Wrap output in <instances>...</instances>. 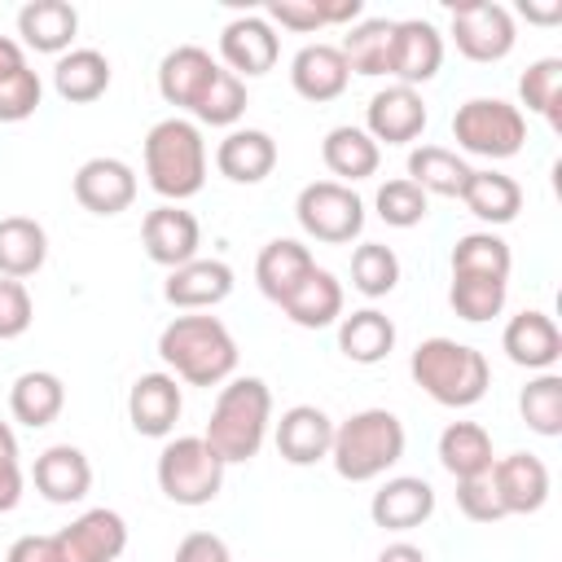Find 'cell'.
Listing matches in <instances>:
<instances>
[{
	"label": "cell",
	"instance_id": "obj_1",
	"mask_svg": "<svg viewBox=\"0 0 562 562\" xmlns=\"http://www.w3.org/2000/svg\"><path fill=\"white\" fill-rule=\"evenodd\" d=\"M158 356L171 369V378L189 386H220L237 369V342L220 316L184 312L162 325L158 334Z\"/></svg>",
	"mask_w": 562,
	"mask_h": 562
},
{
	"label": "cell",
	"instance_id": "obj_2",
	"mask_svg": "<svg viewBox=\"0 0 562 562\" xmlns=\"http://www.w3.org/2000/svg\"><path fill=\"white\" fill-rule=\"evenodd\" d=\"M268 422H272L268 382L263 378H228V386H220V395H215L202 439L211 443V452L224 465H237V461L259 457V448L268 439Z\"/></svg>",
	"mask_w": 562,
	"mask_h": 562
},
{
	"label": "cell",
	"instance_id": "obj_3",
	"mask_svg": "<svg viewBox=\"0 0 562 562\" xmlns=\"http://www.w3.org/2000/svg\"><path fill=\"white\" fill-rule=\"evenodd\" d=\"M408 373L443 408H470L492 386L487 356L457 338H422L408 356Z\"/></svg>",
	"mask_w": 562,
	"mask_h": 562
},
{
	"label": "cell",
	"instance_id": "obj_4",
	"mask_svg": "<svg viewBox=\"0 0 562 562\" xmlns=\"http://www.w3.org/2000/svg\"><path fill=\"white\" fill-rule=\"evenodd\" d=\"M145 180L158 198L184 202L206 184V140L193 119H158L145 132Z\"/></svg>",
	"mask_w": 562,
	"mask_h": 562
},
{
	"label": "cell",
	"instance_id": "obj_5",
	"mask_svg": "<svg viewBox=\"0 0 562 562\" xmlns=\"http://www.w3.org/2000/svg\"><path fill=\"white\" fill-rule=\"evenodd\" d=\"M404 422L391 408H360L347 422L334 426V443H329V461L338 470V479L347 483H369L382 479L400 457H404Z\"/></svg>",
	"mask_w": 562,
	"mask_h": 562
},
{
	"label": "cell",
	"instance_id": "obj_6",
	"mask_svg": "<svg viewBox=\"0 0 562 562\" xmlns=\"http://www.w3.org/2000/svg\"><path fill=\"white\" fill-rule=\"evenodd\" d=\"M452 140L474 154V158H514L527 140V119L518 105L501 101V97H474L465 105H457L452 114Z\"/></svg>",
	"mask_w": 562,
	"mask_h": 562
},
{
	"label": "cell",
	"instance_id": "obj_7",
	"mask_svg": "<svg viewBox=\"0 0 562 562\" xmlns=\"http://www.w3.org/2000/svg\"><path fill=\"white\" fill-rule=\"evenodd\" d=\"M158 487L176 505H211L224 487V461L202 435H180L158 452Z\"/></svg>",
	"mask_w": 562,
	"mask_h": 562
},
{
	"label": "cell",
	"instance_id": "obj_8",
	"mask_svg": "<svg viewBox=\"0 0 562 562\" xmlns=\"http://www.w3.org/2000/svg\"><path fill=\"white\" fill-rule=\"evenodd\" d=\"M294 220H299V228H303L312 241L342 246V241L360 237V228H364V202H360V193H356L351 184L312 180V184L299 189Z\"/></svg>",
	"mask_w": 562,
	"mask_h": 562
},
{
	"label": "cell",
	"instance_id": "obj_9",
	"mask_svg": "<svg viewBox=\"0 0 562 562\" xmlns=\"http://www.w3.org/2000/svg\"><path fill=\"white\" fill-rule=\"evenodd\" d=\"M514 13L496 0H461L452 4V44L470 61H501L514 53Z\"/></svg>",
	"mask_w": 562,
	"mask_h": 562
},
{
	"label": "cell",
	"instance_id": "obj_10",
	"mask_svg": "<svg viewBox=\"0 0 562 562\" xmlns=\"http://www.w3.org/2000/svg\"><path fill=\"white\" fill-rule=\"evenodd\" d=\"M57 562H114L127 549V522L114 509H88L53 536Z\"/></svg>",
	"mask_w": 562,
	"mask_h": 562
},
{
	"label": "cell",
	"instance_id": "obj_11",
	"mask_svg": "<svg viewBox=\"0 0 562 562\" xmlns=\"http://www.w3.org/2000/svg\"><path fill=\"white\" fill-rule=\"evenodd\" d=\"M75 202L92 215H119L136 202V171L123 162V158H110V154H97L88 162H79L75 180Z\"/></svg>",
	"mask_w": 562,
	"mask_h": 562
},
{
	"label": "cell",
	"instance_id": "obj_12",
	"mask_svg": "<svg viewBox=\"0 0 562 562\" xmlns=\"http://www.w3.org/2000/svg\"><path fill=\"white\" fill-rule=\"evenodd\" d=\"M220 57H224V66H228L237 79H241V75L255 79V75H268V70L277 66L281 40H277V31H272L268 18L241 13V18L224 22V31H220Z\"/></svg>",
	"mask_w": 562,
	"mask_h": 562
},
{
	"label": "cell",
	"instance_id": "obj_13",
	"mask_svg": "<svg viewBox=\"0 0 562 562\" xmlns=\"http://www.w3.org/2000/svg\"><path fill=\"white\" fill-rule=\"evenodd\" d=\"M364 132L382 145H408L426 132V101L417 88H404V83H386L382 92L369 97L364 105Z\"/></svg>",
	"mask_w": 562,
	"mask_h": 562
},
{
	"label": "cell",
	"instance_id": "obj_14",
	"mask_svg": "<svg viewBox=\"0 0 562 562\" xmlns=\"http://www.w3.org/2000/svg\"><path fill=\"white\" fill-rule=\"evenodd\" d=\"M140 241H145V255L162 268H180L189 259H198V246H202V228H198V215L176 206V202H162L145 215L140 224Z\"/></svg>",
	"mask_w": 562,
	"mask_h": 562
},
{
	"label": "cell",
	"instance_id": "obj_15",
	"mask_svg": "<svg viewBox=\"0 0 562 562\" xmlns=\"http://www.w3.org/2000/svg\"><path fill=\"white\" fill-rule=\"evenodd\" d=\"M180 408H184V395L171 373H140L127 391V422L145 439L171 435L180 422Z\"/></svg>",
	"mask_w": 562,
	"mask_h": 562
},
{
	"label": "cell",
	"instance_id": "obj_16",
	"mask_svg": "<svg viewBox=\"0 0 562 562\" xmlns=\"http://www.w3.org/2000/svg\"><path fill=\"white\" fill-rule=\"evenodd\" d=\"M233 294V268L224 259H189L180 268L167 272V285H162V299L180 312H206L215 303H224Z\"/></svg>",
	"mask_w": 562,
	"mask_h": 562
},
{
	"label": "cell",
	"instance_id": "obj_17",
	"mask_svg": "<svg viewBox=\"0 0 562 562\" xmlns=\"http://www.w3.org/2000/svg\"><path fill=\"white\" fill-rule=\"evenodd\" d=\"M443 66V35L426 18H404L395 22V48H391V75L404 88H417L435 79Z\"/></svg>",
	"mask_w": 562,
	"mask_h": 562
},
{
	"label": "cell",
	"instance_id": "obj_18",
	"mask_svg": "<svg viewBox=\"0 0 562 562\" xmlns=\"http://www.w3.org/2000/svg\"><path fill=\"white\" fill-rule=\"evenodd\" d=\"M215 75H220V61H215L206 48L180 44V48H171V53L158 61V92H162L167 105L193 114V105L202 101V92L211 88Z\"/></svg>",
	"mask_w": 562,
	"mask_h": 562
},
{
	"label": "cell",
	"instance_id": "obj_19",
	"mask_svg": "<svg viewBox=\"0 0 562 562\" xmlns=\"http://www.w3.org/2000/svg\"><path fill=\"white\" fill-rule=\"evenodd\" d=\"M35 492L53 505H75L92 492V461L75 448V443H53L35 457Z\"/></svg>",
	"mask_w": 562,
	"mask_h": 562
},
{
	"label": "cell",
	"instance_id": "obj_20",
	"mask_svg": "<svg viewBox=\"0 0 562 562\" xmlns=\"http://www.w3.org/2000/svg\"><path fill=\"white\" fill-rule=\"evenodd\" d=\"M492 487L505 505V514H536L549 501V465L536 452H509L492 461Z\"/></svg>",
	"mask_w": 562,
	"mask_h": 562
},
{
	"label": "cell",
	"instance_id": "obj_21",
	"mask_svg": "<svg viewBox=\"0 0 562 562\" xmlns=\"http://www.w3.org/2000/svg\"><path fill=\"white\" fill-rule=\"evenodd\" d=\"M369 514L382 531H413L435 514V487L417 474H395L373 492Z\"/></svg>",
	"mask_w": 562,
	"mask_h": 562
},
{
	"label": "cell",
	"instance_id": "obj_22",
	"mask_svg": "<svg viewBox=\"0 0 562 562\" xmlns=\"http://www.w3.org/2000/svg\"><path fill=\"white\" fill-rule=\"evenodd\" d=\"M334 443V417L316 404H294L277 422V452L290 465H316L329 457Z\"/></svg>",
	"mask_w": 562,
	"mask_h": 562
},
{
	"label": "cell",
	"instance_id": "obj_23",
	"mask_svg": "<svg viewBox=\"0 0 562 562\" xmlns=\"http://www.w3.org/2000/svg\"><path fill=\"white\" fill-rule=\"evenodd\" d=\"M215 167L233 184H259L277 167V140L263 127H233L215 145Z\"/></svg>",
	"mask_w": 562,
	"mask_h": 562
},
{
	"label": "cell",
	"instance_id": "obj_24",
	"mask_svg": "<svg viewBox=\"0 0 562 562\" xmlns=\"http://www.w3.org/2000/svg\"><path fill=\"white\" fill-rule=\"evenodd\" d=\"M501 347H505V356H509L518 369H540V373H549V369L558 364V356H562V334H558L553 316L527 307V312L509 316V325H505V334H501Z\"/></svg>",
	"mask_w": 562,
	"mask_h": 562
},
{
	"label": "cell",
	"instance_id": "obj_25",
	"mask_svg": "<svg viewBox=\"0 0 562 562\" xmlns=\"http://www.w3.org/2000/svg\"><path fill=\"white\" fill-rule=\"evenodd\" d=\"M347 79H351V70H347L338 44H303V48L294 53V61H290V83H294V92H299L303 101H316V105L342 97V92H347Z\"/></svg>",
	"mask_w": 562,
	"mask_h": 562
},
{
	"label": "cell",
	"instance_id": "obj_26",
	"mask_svg": "<svg viewBox=\"0 0 562 562\" xmlns=\"http://www.w3.org/2000/svg\"><path fill=\"white\" fill-rule=\"evenodd\" d=\"M75 31H79V13L75 4L66 0H31L18 9V35H22V48H35V53H70L75 44Z\"/></svg>",
	"mask_w": 562,
	"mask_h": 562
},
{
	"label": "cell",
	"instance_id": "obj_27",
	"mask_svg": "<svg viewBox=\"0 0 562 562\" xmlns=\"http://www.w3.org/2000/svg\"><path fill=\"white\" fill-rule=\"evenodd\" d=\"M281 312L303 325V329H325L342 316V281L329 272V268H312L285 299H281Z\"/></svg>",
	"mask_w": 562,
	"mask_h": 562
},
{
	"label": "cell",
	"instance_id": "obj_28",
	"mask_svg": "<svg viewBox=\"0 0 562 562\" xmlns=\"http://www.w3.org/2000/svg\"><path fill=\"white\" fill-rule=\"evenodd\" d=\"M321 158L329 167V176H338V184H356V180H369L382 162V145L364 132V127H329L325 140H321Z\"/></svg>",
	"mask_w": 562,
	"mask_h": 562
},
{
	"label": "cell",
	"instance_id": "obj_29",
	"mask_svg": "<svg viewBox=\"0 0 562 562\" xmlns=\"http://www.w3.org/2000/svg\"><path fill=\"white\" fill-rule=\"evenodd\" d=\"M48 259V233L31 215H4L0 220V277L22 281L35 277Z\"/></svg>",
	"mask_w": 562,
	"mask_h": 562
},
{
	"label": "cell",
	"instance_id": "obj_30",
	"mask_svg": "<svg viewBox=\"0 0 562 562\" xmlns=\"http://www.w3.org/2000/svg\"><path fill=\"white\" fill-rule=\"evenodd\" d=\"M395 347V321L378 307H360L351 316H338V351L351 364H378Z\"/></svg>",
	"mask_w": 562,
	"mask_h": 562
},
{
	"label": "cell",
	"instance_id": "obj_31",
	"mask_svg": "<svg viewBox=\"0 0 562 562\" xmlns=\"http://www.w3.org/2000/svg\"><path fill=\"white\" fill-rule=\"evenodd\" d=\"M61 408H66V386H61L57 373H48V369H26V373L13 378V386H9V413H13L22 426L40 430V426L57 422Z\"/></svg>",
	"mask_w": 562,
	"mask_h": 562
},
{
	"label": "cell",
	"instance_id": "obj_32",
	"mask_svg": "<svg viewBox=\"0 0 562 562\" xmlns=\"http://www.w3.org/2000/svg\"><path fill=\"white\" fill-rule=\"evenodd\" d=\"M312 268H316V259H312V250H307L303 241L277 237V241H268V246L259 250V259H255V281H259V290H263L272 303H281Z\"/></svg>",
	"mask_w": 562,
	"mask_h": 562
},
{
	"label": "cell",
	"instance_id": "obj_33",
	"mask_svg": "<svg viewBox=\"0 0 562 562\" xmlns=\"http://www.w3.org/2000/svg\"><path fill=\"white\" fill-rule=\"evenodd\" d=\"M53 88L70 105H88V101L105 97V88H110V61H105V53H97V48H70V53H61L57 66H53Z\"/></svg>",
	"mask_w": 562,
	"mask_h": 562
},
{
	"label": "cell",
	"instance_id": "obj_34",
	"mask_svg": "<svg viewBox=\"0 0 562 562\" xmlns=\"http://www.w3.org/2000/svg\"><path fill=\"white\" fill-rule=\"evenodd\" d=\"M461 202H465V211H470L474 220H483V224H509V220H518V211H522V189H518L514 176L487 167V171H470V180H465V189H461Z\"/></svg>",
	"mask_w": 562,
	"mask_h": 562
},
{
	"label": "cell",
	"instance_id": "obj_35",
	"mask_svg": "<svg viewBox=\"0 0 562 562\" xmlns=\"http://www.w3.org/2000/svg\"><path fill=\"white\" fill-rule=\"evenodd\" d=\"M492 461H496L492 435L479 422H448L443 426V435H439V465L452 479H479V474L492 470Z\"/></svg>",
	"mask_w": 562,
	"mask_h": 562
},
{
	"label": "cell",
	"instance_id": "obj_36",
	"mask_svg": "<svg viewBox=\"0 0 562 562\" xmlns=\"http://www.w3.org/2000/svg\"><path fill=\"white\" fill-rule=\"evenodd\" d=\"M391 48H395L391 18H360L338 44L347 70H356V75H391Z\"/></svg>",
	"mask_w": 562,
	"mask_h": 562
},
{
	"label": "cell",
	"instance_id": "obj_37",
	"mask_svg": "<svg viewBox=\"0 0 562 562\" xmlns=\"http://www.w3.org/2000/svg\"><path fill=\"white\" fill-rule=\"evenodd\" d=\"M470 171H474V167H470L457 149H443V145H417V149L408 154V180H413L426 198H430V193H439V198H461Z\"/></svg>",
	"mask_w": 562,
	"mask_h": 562
},
{
	"label": "cell",
	"instance_id": "obj_38",
	"mask_svg": "<svg viewBox=\"0 0 562 562\" xmlns=\"http://www.w3.org/2000/svg\"><path fill=\"white\" fill-rule=\"evenodd\" d=\"M514 255L509 241L496 233H465L452 246V277H492V281H509Z\"/></svg>",
	"mask_w": 562,
	"mask_h": 562
},
{
	"label": "cell",
	"instance_id": "obj_39",
	"mask_svg": "<svg viewBox=\"0 0 562 562\" xmlns=\"http://www.w3.org/2000/svg\"><path fill=\"white\" fill-rule=\"evenodd\" d=\"M518 97L531 114H544L549 127H562V57H540L522 70Z\"/></svg>",
	"mask_w": 562,
	"mask_h": 562
},
{
	"label": "cell",
	"instance_id": "obj_40",
	"mask_svg": "<svg viewBox=\"0 0 562 562\" xmlns=\"http://www.w3.org/2000/svg\"><path fill=\"white\" fill-rule=\"evenodd\" d=\"M518 413H522L527 430H536L544 439H558L562 435V378L558 373L531 378L518 395Z\"/></svg>",
	"mask_w": 562,
	"mask_h": 562
},
{
	"label": "cell",
	"instance_id": "obj_41",
	"mask_svg": "<svg viewBox=\"0 0 562 562\" xmlns=\"http://www.w3.org/2000/svg\"><path fill=\"white\" fill-rule=\"evenodd\" d=\"M351 285H356L364 299L391 294V290L400 285V259H395V250L382 246V241L356 246V255H351Z\"/></svg>",
	"mask_w": 562,
	"mask_h": 562
},
{
	"label": "cell",
	"instance_id": "obj_42",
	"mask_svg": "<svg viewBox=\"0 0 562 562\" xmlns=\"http://www.w3.org/2000/svg\"><path fill=\"white\" fill-rule=\"evenodd\" d=\"M505 294H509V281H492V277H452L448 303H452V312H457L461 321L479 325V321L501 316Z\"/></svg>",
	"mask_w": 562,
	"mask_h": 562
},
{
	"label": "cell",
	"instance_id": "obj_43",
	"mask_svg": "<svg viewBox=\"0 0 562 562\" xmlns=\"http://www.w3.org/2000/svg\"><path fill=\"white\" fill-rule=\"evenodd\" d=\"M241 114H246V83L233 70L220 66V75L211 79V88L193 105V119L198 123H211V127H233Z\"/></svg>",
	"mask_w": 562,
	"mask_h": 562
},
{
	"label": "cell",
	"instance_id": "obj_44",
	"mask_svg": "<svg viewBox=\"0 0 562 562\" xmlns=\"http://www.w3.org/2000/svg\"><path fill=\"white\" fill-rule=\"evenodd\" d=\"M373 206H378V220H382V224H391V228H413V224L426 220V206H430V202H426V193H422L408 176H400V180L378 184Z\"/></svg>",
	"mask_w": 562,
	"mask_h": 562
},
{
	"label": "cell",
	"instance_id": "obj_45",
	"mask_svg": "<svg viewBox=\"0 0 562 562\" xmlns=\"http://www.w3.org/2000/svg\"><path fill=\"white\" fill-rule=\"evenodd\" d=\"M40 101H44V83H40V75L31 66H22V70L0 79V123L31 119L40 110Z\"/></svg>",
	"mask_w": 562,
	"mask_h": 562
},
{
	"label": "cell",
	"instance_id": "obj_46",
	"mask_svg": "<svg viewBox=\"0 0 562 562\" xmlns=\"http://www.w3.org/2000/svg\"><path fill=\"white\" fill-rule=\"evenodd\" d=\"M457 509L470 518V522H501L505 518V505L492 487V474H479V479H457Z\"/></svg>",
	"mask_w": 562,
	"mask_h": 562
},
{
	"label": "cell",
	"instance_id": "obj_47",
	"mask_svg": "<svg viewBox=\"0 0 562 562\" xmlns=\"http://www.w3.org/2000/svg\"><path fill=\"white\" fill-rule=\"evenodd\" d=\"M31 321H35V303H31L26 285L0 277V342L22 338V334L31 329Z\"/></svg>",
	"mask_w": 562,
	"mask_h": 562
},
{
	"label": "cell",
	"instance_id": "obj_48",
	"mask_svg": "<svg viewBox=\"0 0 562 562\" xmlns=\"http://www.w3.org/2000/svg\"><path fill=\"white\" fill-rule=\"evenodd\" d=\"M268 22L285 26V31H299V35L329 26L325 22V0H268Z\"/></svg>",
	"mask_w": 562,
	"mask_h": 562
},
{
	"label": "cell",
	"instance_id": "obj_49",
	"mask_svg": "<svg viewBox=\"0 0 562 562\" xmlns=\"http://www.w3.org/2000/svg\"><path fill=\"white\" fill-rule=\"evenodd\" d=\"M176 562H233V553L215 531H189L176 544Z\"/></svg>",
	"mask_w": 562,
	"mask_h": 562
},
{
	"label": "cell",
	"instance_id": "obj_50",
	"mask_svg": "<svg viewBox=\"0 0 562 562\" xmlns=\"http://www.w3.org/2000/svg\"><path fill=\"white\" fill-rule=\"evenodd\" d=\"M4 562H57L53 536H18L4 553Z\"/></svg>",
	"mask_w": 562,
	"mask_h": 562
},
{
	"label": "cell",
	"instance_id": "obj_51",
	"mask_svg": "<svg viewBox=\"0 0 562 562\" xmlns=\"http://www.w3.org/2000/svg\"><path fill=\"white\" fill-rule=\"evenodd\" d=\"M22 501V465H0V514Z\"/></svg>",
	"mask_w": 562,
	"mask_h": 562
},
{
	"label": "cell",
	"instance_id": "obj_52",
	"mask_svg": "<svg viewBox=\"0 0 562 562\" xmlns=\"http://www.w3.org/2000/svg\"><path fill=\"white\" fill-rule=\"evenodd\" d=\"M22 66H26L22 44H18V40H9V35H0V79H4V75H13V70H22Z\"/></svg>",
	"mask_w": 562,
	"mask_h": 562
},
{
	"label": "cell",
	"instance_id": "obj_53",
	"mask_svg": "<svg viewBox=\"0 0 562 562\" xmlns=\"http://www.w3.org/2000/svg\"><path fill=\"white\" fill-rule=\"evenodd\" d=\"M378 562H426V553L417 544H408V540H395V544H386L378 553Z\"/></svg>",
	"mask_w": 562,
	"mask_h": 562
},
{
	"label": "cell",
	"instance_id": "obj_54",
	"mask_svg": "<svg viewBox=\"0 0 562 562\" xmlns=\"http://www.w3.org/2000/svg\"><path fill=\"white\" fill-rule=\"evenodd\" d=\"M0 465H18V439H13L9 422H0Z\"/></svg>",
	"mask_w": 562,
	"mask_h": 562
},
{
	"label": "cell",
	"instance_id": "obj_55",
	"mask_svg": "<svg viewBox=\"0 0 562 562\" xmlns=\"http://www.w3.org/2000/svg\"><path fill=\"white\" fill-rule=\"evenodd\" d=\"M522 13H527L531 22H558V18H562V4H549V9H536V4H522Z\"/></svg>",
	"mask_w": 562,
	"mask_h": 562
}]
</instances>
